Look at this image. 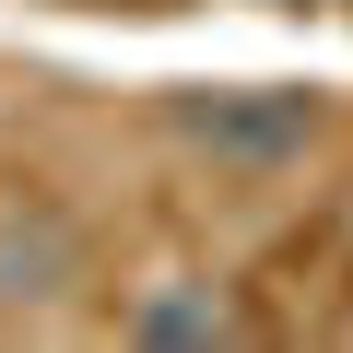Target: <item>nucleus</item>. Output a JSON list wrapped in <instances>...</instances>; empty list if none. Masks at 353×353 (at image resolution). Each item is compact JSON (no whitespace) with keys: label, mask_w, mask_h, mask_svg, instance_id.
<instances>
[{"label":"nucleus","mask_w":353,"mask_h":353,"mask_svg":"<svg viewBox=\"0 0 353 353\" xmlns=\"http://www.w3.org/2000/svg\"><path fill=\"white\" fill-rule=\"evenodd\" d=\"M130 341H236V294L212 283H153L130 306Z\"/></svg>","instance_id":"obj_3"},{"label":"nucleus","mask_w":353,"mask_h":353,"mask_svg":"<svg viewBox=\"0 0 353 353\" xmlns=\"http://www.w3.org/2000/svg\"><path fill=\"white\" fill-rule=\"evenodd\" d=\"M83 283V224L24 201V212H0V318H48L59 294Z\"/></svg>","instance_id":"obj_2"},{"label":"nucleus","mask_w":353,"mask_h":353,"mask_svg":"<svg viewBox=\"0 0 353 353\" xmlns=\"http://www.w3.org/2000/svg\"><path fill=\"white\" fill-rule=\"evenodd\" d=\"M176 118H189V141H201L212 165H294L330 106H318V94H283V83H248V94H189Z\"/></svg>","instance_id":"obj_1"}]
</instances>
